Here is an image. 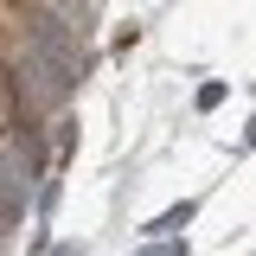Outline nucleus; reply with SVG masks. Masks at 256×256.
Returning a JSON list of instances; mask_svg holds the SVG:
<instances>
[{
  "instance_id": "1",
  "label": "nucleus",
  "mask_w": 256,
  "mask_h": 256,
  "mask_svg": "<svg viewBox=\"0 0 256 256\" xmlns=\"http://www.w3.org/2000/svg\"><path fill=\"white\" fill-rule=\"evenodd\" d=\"M84 84V52H77V20L70 13H32L26 26V64H20V90L32 109H58L64 96Z\"/></svg>"
},
{
  "instance_id": "2",
  "label": "nucleus",
  "mask_w": 256,
  "mask_h": 256,
  "mask_svg": "<svg viewBox=\"0 0 256 256\" xmlns=\"http://www.w3.org/2000/svg\"><path fill=\"white\" fill-rule=\"evenodd\" d=\"M192 212H198V205H192V198H186V205H173V212H166V218H154V237H180V224H186Z\"/></svg>"
},
{
  "instance_id": "3",
  "label": "nucleus",
  "mask_w": 256,
  "mask_h": 256,
  "mask_svg": "<svg viewBox=\"0 0 256 256\" xmlns=\"http://www.w3.org/2000/svg\"><path fill=\"white\" fill-rule=\"evenodd\" d=\"M141 256H186V244H154V250H141Z\"/></svg>"
},
{
  "instance_id": "4",
  "label": "nucleus",
  "mask_w": 256,
  "mask_h": 256,
  "mask_svg": "<svg viewBox=\"0 0 256 256\" xmlns=\"http://www.w3.org/2000/svg\"><path fill=\"white\" fill-rule=\"evenodd\" d=\"M52 256H84V250H77V244H64V250H52Z\"/></svg>"
}]
</instances>
